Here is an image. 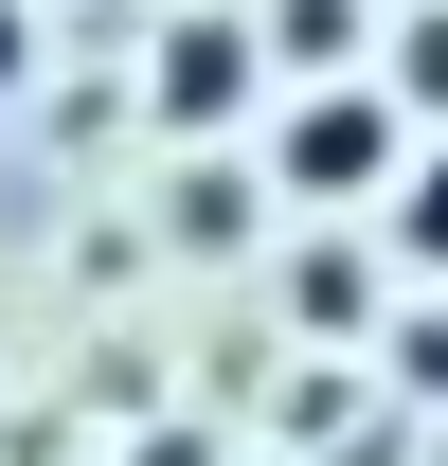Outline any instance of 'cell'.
I'll use <instances>...</instances> for the list:
<instances>
[{
    "instance_id": "1",
    "label": "cell",
    "mask_w": 448,
    "mask_h": 466,
    "mask_svg": "<svg viewBox=\"0 0 448 466\" xmlns=\"http://www.w3.org/2000/svg\"><path fill=\"white\" fill-rule=\"evenodd\" d=\"M287 179H305V198H377L394 179V108L377 90H323V108L287 126Z\"/></svg>"
},
{
    "instance_id": "4",
    "label": "cell",
    "mask_w": 448,
    "mask_h": 466,
    "mask_svg": "<svg viewBox=\"0 0 448 466\" xmlns=\"http://www.w3.org/2000/svg\"><path fill=\"white\" fill-rule=\"evenodd\" d=\"M0 90H18V0H0Z\"/></svg>"
},
{
    "instance_id": "3",
    "label": "cell",
    "mask_w": 448,
    "mask_h": 466,
    "mask_svg": "<svg viewBox=\"0 0 448 466\" xmlns=\"http://www.w3.org/2000/svg\"><path fill=\"white\" fill-rule=\"evenodd\" d=\"M394 233H412V269H448V162L412 179V198H394Z\"/></svg>"
},
{
    "instance_id": "2",
    "label": "cell",
    "mask_w": 448,
    "mask_h": 466,
    "mask_svg": "<svg viewBox=\"0 0 448 466\" xmlns=\"http://www.w3.org/2000/svg\"><path fill=\"white\" fill-rule=\"evenodd\" d=\"M233 90H251V36H233V18H179V55H162V108H179V126H216Z\"/></svg>"
}]
</instances>
